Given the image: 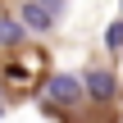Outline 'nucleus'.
<instances>
[{
	"mask_svg": "<svg viewBox=\"0 0 123 123\" xmlns=\"http://www.w3.org/2000/svg\"><path fill=\"white\" fill-rule=\"evenodd\" d=\"M46 96H50V105L68 110V105L82 100V78H73V73H55V78L46 82Z\"/></svg>",
	"mask_w": 123,
	"mask_h": 123,
	"instance_id": "obj_1",
	"label": "nucleus"
},
{
	"mask_svg": "<svg viewBox=\"0 0 123 123\" xmlns=\"http://www.w3.org/2000/svg\"><path fill=\"white\" fill-rule=\"evenodd\" d=\"M18 23H23L27 32H37V37H46V32L55 27V14H50L46 5H37V0H23V9H18Z\"/></svg>",
	"mask_w": 123,
	"mask_h": 123,
	"instance_id": "obj_2",
	"label": "nucleus"
},
{
	"mask_svg": "<svg viewBox=\"0 0 123 123\" xmlns=\"http://www.w3.org/2000/svg\"><path fill=\"white\" fill-rule=\"evenodd\" d=\"M82 91H87V96H96V100H114L119 82H114V73H110V68H87V73H82Z\"/></svg>",
	"mask_w": 123,
	"mask_h": 123,
	"instance_id": "obj_3",
	"label": "nucleus"
},
{
	"mask_svg": "<svg viewBox=\"0 0 123 123\" xmlns=\"http://www.w3.org/2000/svg\"><path fill=\"white\" fill-rule=\"evenodd\" d=\"M23 37H27V27H23L14 14H0V46H18Z\"/></svg>",
	"mask_w": 123,
	"mask_h": 123,
	"instance_id": "obj_4",
	"label": "nucleus"
},
{
	"mask_svg": "<svg viewBox=\"0 0 123 123\" xmlns=\"http://www.w3.org/2000/svg\"><path fill=\"white\" fill-rule=\"evenodd\" d=\"M105 46H110V50H123V23H110V32H105Z\"/></svg>",
	"mask_w": 123,
	"mask_h": 123,
	"instance_id": "obj_5",
	"label": "nucleus"
},
{
	"mask_svg": "<svg viewBox=\"0 0 123 123\" xmlns=\"http://www.w3.org/2000/svg\"><path fill=\"white\" fill-rule=\"evenodd\" d=\"M37 5H46V9H50V14H55V18H59V14H64V0H37Z\"/></svg>",
	"mask_w": 123,
	"mask_h": 123,
	"instance_id": "obj_6",
	"label": "nucleus"
},
{
	"mask_svg": "<svg viewBox=\"0 0 123 123\" xmlns=\"http://www.w3.org/2000/svg\"><path fill=\"white\" fill-rule=\"evenodd\" d=\"M0 105H5V87H0Z\"/></svg>",
	"mask_w": 123,
	"mask_h": 123,
	"instance_id": "obj_7",
	"label": "nucleus"
}]
</instances>
